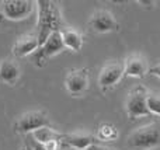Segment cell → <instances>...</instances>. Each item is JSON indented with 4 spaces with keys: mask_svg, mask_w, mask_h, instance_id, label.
<instances>
[{
    "mask_svg": "<svg viewBox=\"0 0 160 150\" xmlns=\"http://www.w3.org/2000/svg\"><path fill=\"white\" fill-rule=\"evenodd\" d=\"M38 22H37V36L39 45H44L45 41L56 31H61V14L56 4L49 0H38Z\"/></svg>",
    "mask_w": 160,
    "mask_h": 150,
    "instance_id": "obj_1",
    "label": "cell"
},
{
    "mask_svg": "<svg viewBox=\"0 0 160 150\" xmlns=\"http://www.w3.org/2000/svg\"><path fill=\"white\" fill-rule=\"evenodd\" d=\"M127 143L132 149H153L160 146V119L135 129L128 136Z\"/></svg>",
    "mask_w": 160,
    "mask_h": 150,
    "instance_id": "obj_2",
    "label": "cell"
},
{
    "mask_svg": "<svg viewBox=\"0 0 160 150\" xmlns=\"http://www.w3.org/2000/svg\"><path fill=\"white\" fill-rule=\"evenodd\" d=\"M148 97L149 93L143 86H138L129 93L127 98V112L131 119L150 115V111L148 108Z\"/></svg>",
    "mask_w": 160,
    "mask_h": 150,
    "instance_id": "obj_3",
    "label": "cell"
},
{
    "mask_svg": "<svg viewBox=\"0 0 160 150\" xmlns=\"http://www.w3.org/2000/svg\"><path fill=\"white\" fill-rule=\"evenodd\" d=\"M49 118L47 117V114L42 111H30L25 112L24 115L18 118V121L14 125L18 133H30V132H35L41 128H47L49 126Z\"/></svg>",
    "mask_w": 160,
    "mask_h": 150,
    "instance_id": "obj_4",
    "label": "cell"
},
{
    "mask_svg": "<svg viewBox=\"0 0 160 150\" xmlns=\"http://www.w3.org/2000/svg\"><path fill=\"white\" fill-rule=\"evenodd\" d=\"M63 48H65V44H63V39H62L61 31H56V32H53L52 35L45 41L44 45H41V46L38 48L37 53L34 55V60H35V63L38 65V66H42L47 59H49L51 56L59 53Z\"/></svg>",
    "mask_w": 160,
    "mask_h": 150,
    "instance_id": "obj_5",
    "label": "cell"
},
{
    "mask_svg": "<svg viewBox=\"0 0 160 150\" xmlns=\"http://www.w3.org/2000/svg\"><path fill=\"white\" fill-rule=\"evenodd\" d=\"M125 73V65L122 62H117L112 60L110 63H107L104 67L101 69L98 76V84L104 91H107L108 89L114 87L121 77L124 76Z\"/></svg>",
    "mask_w": 160,
    "mask_h": 150,
    "instance_id": "obj_6",
    "label": "cell"
},
{
    "mask_svg": "<svg viewBox=\"0 0 160 150\" xmlns=\"http://www.w3.org/2000/svg\"><path fill=\"white\" fill-rule=\"evenodd\" d=\"M32 4L34 3L28 0H4L2 2V11L8 20H22L31 14Z\"/></svg>",
    "mask_w": 160,
    "mask_h": 150,
    "instance_id": "obj_7",
    "label": "cell"
},
{
    "mask_svg": "<svg viewBox=\"0 0 160 150\" xmlns=\"http://www.w3.org/2000/svg\"><path fill=\"white\" fill-rule=\"evenodd\" d=\"M88 25L97 32H112L118 31L119 24L115 17L107 10H98L91 16Z\"/></svg>",
    "mask_w": 160,
    "mask_h": 150,
    "instance_id": "obj_8",
    "label": "cell"
},
{
    "mask_svg": "<svg viewBox=\"0 0 160 150\" xmlns=\"http://www.w3.org/2000/svg\"><path fill=\"white\" fill-rule=\"evenodd\" d=\"M65 84H66L68 91L72 95L83 94L88 87V69L83 67V69L72 70V72L66 76Z\"/></svg>",
    "mask_w": 160,
    "mask_h": 150,
    "instance_id": "obj_9",
    "label": "cell"
},
{
    "mask_svg": "<svg viewBox=\"0 0 160 150\" xmlns=\"http://www.w3.org/2000/svg\"><path fill=\"white\" fill-rule=\"evenodd\" d=\"M39 46L41 45H39L38 36L34 35V34H27V35H22L17 39V42L13 46V53L17 58H22V56H27L30 53H32Z\"/></svg>",
    "mask_w": 160,
    "mask_h": 150,
    "instance_id": "obj_10",
    "label": "cell"
},
{
    "mask_svg": "<svg viewBox=\"0 0 160 150\" xmlns=\"http://www.w3.org/2000/svg\"><path fill=\"white\" fill-rule=\"evenodd\" d=\"M124 65H125L124 76L143 77V76L149 72L146 59L141 55H132V56H129V58H127V60L124 62Z\"/></svg>",
    "mask_w": 160,
    "mask_h": 150,
    "instance_id": "obj_11",
    "label": "cell"
},
{
    "mask_svg": "<svg viewBox=\"0 0 160 150\" xmlns=\"http://www.w3.org/2000/svg\"><path fill=\"white\" fill-rule=\"evenodd\" d=\"M98 142L100 140L96 139L94 136H91V135H88V133H82V132L63 135V140H62V143H66V145L72 146V148H75V149H79V150L88 149L91 145L98 143Z\"/></svg>",
    "mask_w": 160,
    "mask_h": 150,
    "instance_id": "obj_12",
    "label": "cell"
},
{
    "mask_svg": "<svg viewBox=\"0 0 160 150\" xmlns=\"http://www.w3.org/2000/svg\"><path fill=\"white\" fill-rule=\"evenodd\" d=\"M20 77V66L14 60L6 59L0 63V81L14 84Z\"/></svg>",
    "mask_w": 160,
    "mask_h": 150,
    "instance_id": "obj_13",
    "label": "cell"
},
{
    "mask_svg": "<svg viewBox=\"0 0 160 150\" xmlns=\"http://www.w3.org/2000/svg\"><path fill=\"white\" fill-rule=\"evenodd\" d=\"M61 35L66 48H69L72 51H80V48L83 45V38L79 31L73 30V28H62Z\"/></svg>",
    "mask_w": 160,
    "mask_h": 150,
    "instance_id": "obj_14",
    "label": "cell"
},
{
    "mask_svg": "<svg viewBox=\"0 0 160 150\" xmlns=\"http://www.w3.org/2000/svg\"><path fill=\"white\" fill-rule=\"evenodd\" d=\"M32 138L35 140H38L39 143H42V145H47V143L53 142V140L62 142L63 140V133H59L51 126H47V128H41L38 131L32 132Z\"/></svg>",
    "mask_w": 160,
    "mask_h": 150,
    "instance_id": "obj_15",
    "label": "cell"
},
{
    "mask_svg": "<svg viewBox=\"0 0 160 150\" xmlns=\"http://www.w3.org/2000/svg\"><path fill=\"white\" fill-rule=\"evenodd\" d=\"M118 138V131L112 123H101L98 126V139L100 140H114Z\"/></svg>",
    "mask_w": 160,
    "mask_h": 150,
    "instance_id": "obj_16",
    "label": "cell"
},
{
    "mask_svg": "<svg viewBox=\"0 0 160 150\" xmlns=\"http://www.w3.org/2000/svg\"><path fill=\"white\" fill-rule=\"evenodd\" d=\"M148 108H149L150 114H156L160 117V94H149Z\"/></svg>",
    "mask_w": 160,
    "mask_h": 150,
    "instance_id": "obj_17",
    "label": "cell"
},
{
    "mask_svg": "<svg viewBox=\"0 0 160 150\" xmlns=\"http://www.w3.org/2000/svg\"><path fill=\"white\" fill-rule=\"evenodd\" d=\"M87 150H117L114 148H111V146H105V145H101V143H94V145H91L90 148Z\"/></svg>",
    "mask_w": 160,
    "mask_h": 150,
    "instance_id": "obj_18",
    "label": "cell"
},
{
    "mask_svg": "<svg viewBox=\"0 0 160 150\" xmlns=\"http://www.w3.org/2000/svg\"><path fill=\"white\" fill-rule=\"evenodd\" d=\"M149 72L152 73V75H155V76H158V77H160V63L156 65V66H153L152 69H149Z\"/></svg>",
    "mask_w": 160,
    "mask_h": 150,
    "instance_id": "obj_19",
    "label": "cell"
},
{
    "mask_svg": "<svg viewBox=\"0 0 160 150\" xmlns=\"http://www.w3.org/2000/svg\"><path fill=\"white\" fill-rule=\"evenodd\" d=\"M27 150H32V149H31V148H30V146H28V145H27Z\"/></svg>",
    "mask_w": 160,
    "mask_h": 150,
    "instance_id": "obj_20",
    "label": "cell"
}]
</instances>
